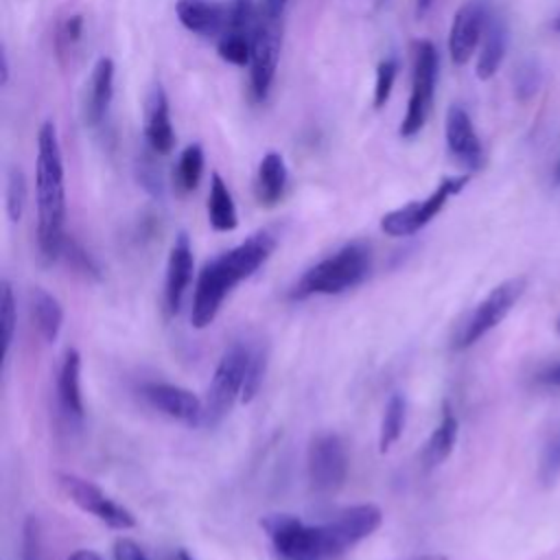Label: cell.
<instances>
[{"mask_svg":"<svg viewBox=\"0 0 560 560\" xmlns=\"http://www.w3.org/2000/svg\"><path fill=\"white\" fill-rule=\"evenodd\" d=\"M22 560H42V536L35 516H28L22 534Z\"/></svg>","mask_w":560,"mask_h":560,"instance_id":"obj_38","label":"cell"},{"mask_svg":"<svg viewBox=\"0 0 560 560\" xmlns=\"http://www.w3.org/2000/svg\"><path fill=\"white\" fill-rule=\"evenodd\" d=\"M35 201L37 247L46 262H55L61 256L66 241V173L59 133L52 120H44L37 131Z\"/></svg>","mask_w":560,"mask_h":560,"instance_id":"obj_2","label":"cell"},{"mask_svg":"<svg viewBox=\"0 0 560 560\" xmlns=\"http://www.w3.org/2000/svg\"><path fill=\"white\" fill-rule=\"evenodd\" d=\"M153 155V151H151ZM151 155H142L138 162V179L151 195H162V173L160 166L151 160Z\"/></svg>","mask_w":560,"mask_h":560,"instance_id":"obj_39","label":"cell"},{"mask_svg":"<svg viewBox=\"0 0 560 560\" xmlns=\"http://www.w3.org/2000/svg\"><path fill=\"white\" fill-rule=\"evenodd\" d=\"M177 560H195V558H192V553H190V551L179 549V551H177Z\"/></svg>","mask_w":560,"mask_h":560,"instance_id":"obj_46","label":"cell"},{"mask_svg":"<svg viewBox=\"0 0 560 560\" xmlns=\"http://www.w3.org/2000/svg\"><path fill=\"white\" fill-rule=\"evenodd\" d=\"M217 52L223 61L232 66H249L252 59V35L243 33H221L217 42Z\"/></svg>","mask_w":560,"mask_h":560,"instance_id":"obj_29","label":"cell"},{"mask_svg":"<svg viewBox=\"0 0 560 560\" xmlns=\"http://www.w3.org/2000/svg\"><path fill=\"white\" fill-rule=\"evenodd\" d=\"M68 560H103V558L92 549H77L74 553L68 556Z\"/></svg>","mask_w":560,"mask_h":560,"instance_id":"obj_43","label":"cell"},{"mask_svg":"<svg viewBox=\"0 0 560 560\" xmlns=\"http://www.w3.org/2000/svg\"><path fill=\"white\" fill-rule=\"evenodd\" d=\"M140 394L151 407L173 420H179L184 424L203 422V400H199V396H195L186 387L151 381L140 387Z\"/></svg>","mask_w":560,"mask_h":560,"instance_id":"obj_14","label":"cell"},{"mask_svg":"<svg viewBox=\"0 0 560 560\" xmlns=\"http://www.w3.org/2000/svg\"><path fill=\"white\" fill-rule=\"evenodd\" d=\"M527 287L525 278H510L501 284H497L468 315V319L459 326L453 348L455 350H466L472 343H477L486 332H490L497 324L503 322V317L512 311V306L518 302Z\"/></svg>","mask_w":560,"mask_h":560,"instance_id":"obj_8","label":"cell"},{"mask_svg":"<svg viewBox=\"0 0 560 560\" xmlns=\"http://www.w3.org/2000/svg\"><path fill=\"white\" fill-rule=\"evenodd\" d=\"M433 2H435V0H416V15H418V18L427 15L429 9L433 7Z\"/></svg>","mask_w":560,"mask_h":560,"instance_id":"obj_44","label":"cell"},{"mask_svg":"<svg viewBox=\"0 0 560 560\" xmlns=\"http://www.w3.org/2000/svg\"><path fill=\"white\" fill-rule=\"evenodd\" d=\"M396 74H398L396 59L387 57V59L378 61V66H376V81H374V98H372L376 109H381L389 101Z\"/></svg>","mask_w":560,"mask_h":560,"instance_id":"obj_34","label":"cell"},{"mask_svg":"<svg viewBox=\"0 0 560 560\" xmlns=\"http://www.w3.org/2000/svg\"><path fill=\"white\" fill-rule=\"evenodd\" d=\"M0 324H2V359L9 357L11 341L15 335V324H18V308H15V293L9 280H2V291H0Z\"/></svg>","mask_w":560,"mask_h":560,"instance_id":"obj_33","label":"cell"},{"mask_svg":"<svg viewBox=\"0 0 560 560\" xmlns=\"http://www.w3.org/2000/svg\"><path fill=\"white\" fill-rule=\"evenodd\" d=\"M446 147L451 155L468 171H479L483 166V147L472 127L468 112L462 105H451L444 122Z\"/></svg>","mask_w":560,"mask_h":560,"instance_id":"obj_15","label":"cell"},{"mask_svg":"<svg viewBox=\"0 0 560 560\" xmlns=\"http://www.w3.org/2000/svg\"><path fill=\"white\" fill-rule=\"evenodd\" d=\"M536 381L540 385H551V387H560V361L553 365H547L545 370H540L536 374Z\"/></svg>","mask_w":560,"mask_h":560,"instance_id":"obj_41","label":"cell"},{"mask_svg":"<svg viewBox=\"0 0 560 560\" xmlns=\"http://www.w3.org/2000/svg\"><path fill=\"white\" fill-rule=\"evenodd\" d=\"M144 140L155 155H168L175 147V131L171 125L168 96L160 83H155L147 96L144 107Z\"/></svg>","mask_w":560,"mask_h":560,"instance_id":"obj_17","label":"cell"},{"mask_svg":"<svg viewBox=\"0 0 560 560\" xmlns=\"http://www.w3.org/2000/svg\"><path fill=\"white\" fill-rule=\"evenodd\" d=\"M114 70L116 68L109 57H98L92 68L83 103V118L90 127H98L107 118L114 98Z\"/></svg>","mask_w":560,"mask_h":560,"instance_id":"obj_18","label":"cell"},{"mask_svg":"<svg viewBox=\"0 0 560 560\" xmlns=\"http://www.w3.org/2000/svg\"><path fill=\"white\" fill-rule=\"evenodd\" d=\"M203 175V149L201 144H188L175 166V186L179 192H192Z\"/></svg>","mask_w":560,"mask_h":560,"instance_id":"obj_27","label":"cell"},{"mask_svg":"<svg viewBox=\"0 0 560 560\" xmlns=\"http://www.w3.org/2000/svg\"><path fill=\"white\" fill-rule=\"evenodd\" d=\"M438 48L429 39L413 42V70H411V94L407 103V112L400 120L398 136L413 138L427 125V118L433 107L435 81H438Z\"/></svg>","mask_w":560,"mask_h":560,"instance_id":"obj_6","label":"cell"},{"mask_svg":"<svg viewBox=\"0 0 560 560\" xmlns=\"http://www.w3.org/2000/svg\"><path fill=\"white\" fill-rule=\"evenodd\" d=\"M265 370H267V348H265V343L249 346V363H247L245 385H243V394H241L243 402L254 400V396L258 394V389L262 385Z\"/></svg>","mask_w":560,"mask_h":560,"instance_id":"obj_32","label":"cell"},{"mask_svg":"<svg viewBox=\"0 0 560 560\" xmlns=\"http://www.w3.org/2000/svg\"><path fill=\"white\" fill-rule=\"evenodd\" d=\"M488 15L490 7L486 0H468L455 11L448 31V52L455 66H464L472 57L483 37Z\"/></svg>","mask_w":560,"mask_h":560,"instance_id":"obj_13","label":"cell"},{"mask_svg":"<svg viewBox=\"0 0 560 560\" xmlns=\"http://www.w3.org/2000/svg\"><path fill=\"white\" fill-rule=\"evenodd\" d=\"M4 206L9 221L18 223L26 208V177L22 168L11 166L7 173V188H4Z\"/></svg>","mask_w":560,"mask_h":560,"instance_id":"obj_30","label":"cell"},{"mask_svg":"<svg viewBox=\"0 0 560 560\" xmlns=\"http://www.w3.org/2000/svg\"><path fill=\"white\" fill-rule=\"evenodd\" d=\"M287 2H289V0H262L260 11H265V13H269V15L282 18V15H284V9H287Z\"/></svg>","mask_w":560,"mask_h":560,"instance_id":"obj_42","label":"cell"},{"mask_svg":"<svg viewBox=\"0 0 560 560\" xmlns=\"http://www.w3.org/2000/svg\"><path fill=\"white\" fill-rule=\"evenodd\" d=\"M208 221L217 232H232L238 225L234 197L223 182V177L214 171L210 175V192H208Z\"/></svg>","mask_w":560,"mask_h":560,"instance_id":"obj_25","label":"cell"},{"mask_svg":"<svg viewBox=\"0 0 560 560\" xmlns=\"http://www.w3.org/2000/svg\"><path fill=\"white\" fill-rule=\"evenodd\" d=\"M558 177H560V166H558Z\"/></svg>","mask_w":560,"mask_h":560,"instance_id":"obj_48","label":"cell"},{"mask_svg":"<svg viewBox=\"0 0 560 560\" xmlns=\"http://www.w3.org/2000/svg\"><path fill=\"white\" fill-rule=\"evenodd\" d=\"M57 396L63 413L70 418H83V396H81V354L74 348L63 352L59 376H57Z\"/></svg>","mask_w":560,"mask_h":560,"instance_id":"obj_20","label":"cell"},{"mask_svg":"<svg viewBox=\"0 0 560 560\" xmlns=\"http://www.w3.org/2000/svg\"><path fill=\"white\" fill-rule=\"evenodd\" d=\"M249 363V343H232L217 363L203 400V424L217 427L243 394Z\"/></svg>","mask_w":560,"mask_h":560,"instance_id":"obj_5","label":"cell"},{"mask_svg":"<svg viewBox=\"0 0 560 560\" xmlns=\"http://www.w3.org/2000/svg\"><path fill=\"white\" fill-rule=\"evenodd\" d=\"M538 85H540V70H538V66H536L532 59L523 61V63L518 66L516 74H514V90H516V96H518L521 101H527L529 96L536 94Z\"/></svg>","mask_w":560,"mask_h":560,"instance_id":"obj_35","label":"cell"},{"mask_svg":"<svg viewBox=\"0 0 560 560\" xmlns=\"http://www.w3.org/2000/svg\"><path fill=\"white\" fill-rule=\"evenodd\" d=\"M287 188V164L278 151L262 155L256 173V199L260 206H276Z\"/></svg>","mask_w":560,"mask_h":560,"instance_id":"obj_22","label":"cell"},{"mask_svg":"<svg viewBox=\"0 0 560 560\" xmlns=\"http://www.w3.org/2000/svg\"><path fill=\"white\" fill-rule=\"evenodd\" d=\"M57 483L61 492L85 514H92L101 523L112 529H131L136 527V516L114 499H109L96 483L72 475V472H57Z\"/></svg>","mask_w":560,"mask_h":560,"instance_id":"obj_11","label":"cell"},{"mask_svg":"<svg viewBox=\"0 0 560 560\" xmlns=\"http://www.w3.org/2000/svg\"><path fill=\"white\" fill-rule=\"evenodd\" d=\"M256 18H258V9H256L254 0H228L223 33L252 35Z\"/></svg>","mask_w":560,"mask_h":560,"instance_id":"obj_28","label":"cell"},{"mask_svg":"<svg viewBox=\"0 0 560 560\" xmlns=\"http://www.w3.org/2000/svg\"><path fill=\"white\" fill-rule=\"evenodd\" d=\"M260 527L282 560H330L324 523L306 525L293 514H267Z\"/></svg>","mask_w":560,"mask_h":560,"instance_id":"obj_4","label":"cell"},{"mask_svg":"<svg viewBox=\"0 0 560 560\" xmlns=\"http://www.w3.org/2000/svg\"><path fill=\"white\" fill-rule=\"evenodd\" d=\"M31 313L35 326L46 343L57 341L63 326V306L61 302L42 287L31 289Z\"/></svg>","mask_w":560,"mask_h":560,"instance_id":"obj_24","label":"cell"},{"mask_svg":"<svg viewBox=\"0 0 560 560\" xmlns=\"http://www.w3.org/2000/svg\"><path fill=\"white\" fill-rule=\"evenodd\" d=\"M560 475V427L553 429L540 451V464H538V479L545 488L553 486Z\"/></svg>","mask_w":560,"mask_h":560,"instance_id":"obj_31","label":"cell"},{"mask_svg":"<svg viewBox=\"0 0 560 560\" xmlns=\"http://www.w3.org/2000/svg\"><path fill=\"white\" fill-rule=\"evenodd\" d=\"M457 431H459L457 416L453 413L451 405L444 402L440 424L433 429V433L429 435L424 451H422V464L427 470L440 466L453 453L455 442H457Z\"/></svg>","mask_w":560,"mask_h":560,"instance_id":"obj_23","label":"cell"},{"mask_svg":"<svg viewBox=\"0 0 560 560\" xmlns=\"http://www.w3.org/2000/svg\"><path fill=\"white\" fill-rule=\"evenodd\" d=\"M411 560H446V558L438 556V553H429V556H418V558H411Z\"/></svg>","mask_w":560,"mask_h":560,"instance_id":"obj_45","label":"cell"},{"mask_svg":"<svg viewBox=\"0 0 560 560\" xmlns=\"http://www.w3.org/2000/svg\"><path fill=\"white\" fill-rule=\"evenodd\" d=\"M470 175H457V177H444L438 188L420 199V201H411L407 206H400L392 212H387L381 219V230L387 236H411L418 230H422L427 223H431L442 208L446 206V201L457 195L466 184H468Z\"/></svg>","mask_w":560,"mask_h":560,"instance_id":"obj_9","label":"cell"},{"mask_svg":"<svg viewBox=\"0 0 560 560\" xmlns=\"http://www.w3.org/2000/svg\"><path fill=\"white\" fill-rule=\"evenodd\" d=\"M195 258L190 238L186 232H179L171 245L168 262H166V282H164V300L168 313H177L184 300V293L192 280Z\"/></svg>","mask_w":560,"mask_h":560,"instance_id":"obj_16","label":"cell"},{"mask_svg":"<svg viewBox=\"0 0 560 560\" xmlns=\"http://www.w3.org/2000/svg\"><path fill=\"white\" fill-rule=\"evenodd\" d=\"M551 28H553V31H558V33H560V15H558V18H556V20H553V22H551Z\"/></svg>","mask_w":560,"mask_h":560,"instance_id":"obj_47","label":"cell"},{"mask_svg":"<svg viewBox=\"0 0 560 560\" xmlns=\"http://www.w3.org/2000/svg\"><path fill=\"white\" fill-rule=\"evenodd\" d=\"M306 472L313 492L335 494L348 477V451L337 433H319L306 453Z\"/></svg>","mask_w":560,"mask_h":560,"instance_id":"obj_10","label":"cell"},{"mask_svg":"<svg viewBox=\"0 0 560 560\" xmlns=\"http://www.w3.org/2000/svg\"><path fill=\"white\" fill-rule=\"evenodd\" d=\"M381 523H383V512L374 503H359L335 514L330 521L324 523L330 560L343 556L357 542L374 534L381 527Z\"/></svg>","mask_w":560,"mask_h":560,"instance_id":"obj_12","label":"cell"},{"mask_svg":"<svg viewBox=\"0 0 560 560\" xmlns=\"http://www.w3.org/2000/svg\"><path fill=\"white\" fill-rule=\"evenodd\" d=\"M175 13L182 26L195 35L212 37L223 33L225 4H219L214 0H177Z\"/></svg>","mask_w":560,"mask_h":560,"instance_id":"obj_19","label":"cell"},{"mask_svg":"<svg viewBox=\"0 0 560 560\" xmlns=\"http://www.w3.org/2000/svg\"><path fill=\"white\" fill-rule=\"evenodd\" d=\"M114 560H149L140 545H136L131 538H118L114 545Z\"/></svg>","mask_w":560,"mask_h":560,"instance_id":"obj_40","label":"cell"},{"mask_svg":"<svg viewBox=\"0 0 560 560\" xmlns=\"http://www.w3.org/2000/svg\"><path fill=\"white\" fill-rule=\"evenodd\" d=\"M505 48H508V28L503 18L494 15L490 11L486 28H483V37H481V52L477 59V77L481 81H488L497 74L503 57H505Z\"/></svg>","mask_w":560,"mask_h":560,"instance_id":"obj_21","label":"cell"},{"mask_svg":"<svg viewBox=\"0 0 560 560\" xmlns=\"http://www.w3.org/2000/svg\"><path fill=\"white\" fill-rule=\"evenodd\" d=\"M282 48V18L269 15L258 9L252 31V59H249V92L256 103L269 96L278 59Z\"/></svg>","mask_w":560,"mask_h":560,"instance_id":"obj_7","label":"cell"},{"mask_svg":"<svg viewBox=\"0 0 560 560\" xmlns=\"http://www.w3.org/2000/svg\"><path fill=\"white\" fill-rule=\"evenodd\" d=\"M405 418H407V400L402 394H392L383 418H381V429H378V451L387 453L402 435L405 429Z\"/></svg>","mask_w":560,"mask_h":560,"instance_id":"obj_26","label":"cell"},{"mask_svg":"<svg viewBox=\"0 0 560 560\" xmlns=\"http://www.w3.org/2000/svg\"><path fill=\"white\" fill-rule=\"evenodd\" d=\"M61 256H63L77 271H81V273H85V276L98 278V267L94 265V260L88 256V252H85L74 238H68V236H66Z\"/></svg>","mask_w":560,"mask_h":560,"instance_id":"obj_36","label":"cell"},{"mask_svg":"<svg viewBox=\"0 0 560 560\" xmlns=\"http://www.w3.org/2000/svg\"><path fill=\"white\" fill-rule=\"evenodd\" d=\"M376 2H385V0H376Z\"/></svg>","mask_w":560,"mask_h":560,"instance_id":"obj_49","label":"cell"},{"mask_svg":"<svg viewBox=\"0 0 560 560\" xmlns=\"http://www.w3.org/2000/svg\"><path fill=\"white\" fill-rule=\"evenodd\" d=\"M372 269V249L361 241L346 243L335 254L315 262L291 289V300L337 295L361 284Z\"/></svg>","mask_w":560,"mask_h":560,"instance_id":"obj_3","label":"cell"},{"mask_svg":"<svg viewBox=\"0 0 560 560\" xmlns=\"http://www.w3.org/2000/svg\"><path fill=\"white\" fill-rule=\"evenodd\" d=\"M81 35H83V15L81 13L68 15L66 22L59 26V33H57V50H59V55L70 52L79 44Z\"/></svg>","mask_w":560,"mask_h":560,"instance_id":"obj_37","label":"cell"},{"mask_svg":"<svg viewBox=\"0 0 560 560\" xmlns=\"http://www.w3.org/2000/svg\"><path fill=\"white\" fill-rule=\"evenodd\" d=\"M276 249V236L269 230H258L236 247L208 260L197 278L190 322L195 328H206L214 322L225 295L254 271H258Z\"/></svg>","mask_w":560,"mask_h":560,"instance_id":"obj_1","label":"cell"}]
</instances>
